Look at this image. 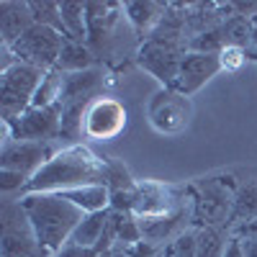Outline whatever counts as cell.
<instances>
[{
    "label": "cell",
    "instance_id": "cell-2",
    "mask_svg": "<svg viewBox=\"0 0 257 257\" xmlns=\"http://www.w3.org/2000/svg\"><path fill=\"white\" fill-rule=\"evenodd\" d=\"M21 203L34 224L39 244L52 257L70 242L72 231L85 219V211L67 201L62 193H29L21 196Z\"/></svg>",
    "mask_w": 257,
    "mask_h": 257
},
{
    "label": "cell",
    "instance_id": "cell-1",
    "mask_svg": "<svg viewBox=\"0 0 257 257\" xmlns=\"http://www.w3.org/2000/svg\"><path fill=\"white\" fill-rule=\"evenodd\" d=\"M105 178H108V160L98 157L85 144H70L59 149L26 183L21 196H29V193H64L82 185L105 183Z\"/></svg>",
    "mask_w": 257,
    "mask_h": 257
},
{
    "label": "cell",
    "instance_id": "cell-21",
    "mask_svg": "<svg viewBox=\"0 0 257 257\" xmlns=\"http://www.w3.org/2000/svg\"><path fill=\"white\" fill-rule=\"evenodd\" d=\"M90 98H80L62 103V123H59V139H80L85 134V113L90 108Z\"/></svg>",
    "mask_w": 257,
    "mask_h": 257
},
{
    "label": "cell",
    "instance_id": "cell-18",
    "mask_svg": "<svg viewBox=\"0 0 257 257\" xmlns=\"http://www.w3.org/2000/svg\"><path fill=\"white\" fill-rule=\"evenodd\" d=\"M111 193V211L132 213L134 208V193H137V180L128 175V170L118 160H108V178H105Z\"/></svg>",
    "mask_w": 257,
    "mask_h": 257
},
{
    "label": "cell",
    "instance_id": "cell-32",
    "mask_svg": "<svg viewBox=\"0 0 257 257\" xmlns=\"http://www.w3.org/2000/svg\"><path fill=\"white\" fill-rule=\"evenodd\" d=\"M54 257H100V252H98L95 247H80V244L67 242Z\"/></svg>",
    "mask_w": 257,
    "mask_h": 257
},
{
    "label": "cell",
    "instance_id": "cell-10",
    "mask_svg": "<svg viewBox=\"0 0 257 257\" xmlns=\"http://www.w3.org/2000/svg\"><path fill=\"white\" fill-rule=\"evenodd\" d=\"M59 152L54 142H8L0 152V170L26 175L29 180Z\"/></svg>",
    "mask_w": 257,
    "mask_h": 257
},
{
    "label": "cell",
    "instance_id": "cell-13",
    "mask_svg": "<svg viewBox=\"0 0 257 257\" xmlns=\"http://www.w3.org/2000/svg\"><path fill=\"white\" fill-rule=\"evenodd\" d=\"M118 11H123L121 3H85V18H88V47L95 57H103L108 49L111 39L116 34L118 24Z\"/></svg>",
    "mask_w": 257,
    "mask_h": 257
},
{
    "label": "cell",
    "instance_id": "cell-9",
    "mask_svg": "<svg viewBox=\"0 0 257 257\" xmlns=\"http://www.w3.org/2000/svg\"><path fill=\"white\" fill-rule=\"evenodd\" d=\"M11 126V137L16 142H54L59 139V123H62V103L47 105V108H31L24 111L16 121H6Z\"/></svg>",
    "mask_w": 257,
    "mask_h": 257
},
{
    "label": "cell",
    "instance_id": "cell-26",
    "mask_svg": "<svg viewBox=\"0 0 257 257\" xmlns=\"http://www.w3.org/2000/svg\"><path fill=\"white\" fill-rule=\"evenodd\" d=\"M231 234L226 226H203L198 229V252L196 257H224Z\"/></svg>",
    "mask_w": 257,
    "mask_h": 257
},
{
    "label": "cell",
    "instance_id": "cell-28",
    "mask_svg": "<svg viewBox=\"0 0 257 257\" xmlns=\"http://www.w3.org/2000/svg\"><path fill=\"white\" fill-rule=\"evenodd\" d=\"M167 249H170L173 257H196V252H198V229L196 226L185 229L183 234H178V237L167 244Z\"/></svg>",
    "mask_w": 257,
    "mask_h": 257
},
{
    "label": "cell",
    "instance_id": "cell-35",
    "mask_svg": "<svg viewBox=\"0 0 257 257\" xmlns=\"http://www.w3.org/2000/svg\"><path fill=\"white\" fill-rule=\"evenodd\" d=\"M242 249H244V257H257V237L242 239Z\"/></svg>",
    "mask_w": 257,
    "mask_h": 257
},
{
    "label": "cell",
    "instance_id": "cell-24",
    "mask_svg": "<svg viewBox=\"0 0 257 257\" xmlns=\"http://www.w3.org/2000/svg\"><path fill=\"white\" fill-rule=\"evenodd\" d=\"M95 54L88 44H80V41H64V49L59 54V62H57V70L70 75V72H82V70H90L95 67Z\"/></svg>",
    "mask_w": 257,
    "mask_h": 257
},
{
    "label": "cell",
    "instance_id": "cell-37",
    "mask_svg": "<svg viewBox=\"0 0 257 257\" xmlns=\"http://www.w3.org/2000/svg\"><path fill=\"white\" fill-rule=\"evenodd\" d=\"M160 257H173V254H170V249H167V244L160 249Z\"/></svg>",
    "mask_w": 257,
    "mask_h": 257
},
{
    "label": "cell",
    "instance_id": "cell-15",
    "mask_svg": "<svg viewBox=\"0 0 257 257\" xmlns=\"http://www.w3.org/2000/svg\"><path fill=\"white\" fill-rule=\"evenodd\" d=\"M139 226H142V239L144 242L165 247V244L173 242L178 234H183L185 229L193 226V208L183 206V208H175L170 213H162V216L139 219Z\"/></svg>",
    "mask_w": 257,
    "mask_h": 257
},
{
    "label": "cell",
    "instance_id": "cell-8",
    "mask_svg": "<svg viewBox=\"0 0 257 257\" xmlns=\"http://www.w3.org/2000/svg\"><path fill=\"white\" fill-rule=\"evenodd\" d=\"M183 206H190L188 185L175 188V185H165V183H155V180H137L134 208H132L137 219L162 216V213H170Z\"/></svg>",
    "mask_w": 257,
    "mask_h": 257
},
{
    "label": "cell",
    "instance_id": "cell-3",
    "mask_svg": "<svg viewBox=\"0 0 257 257\" xmlns=\"http://www.w3.org/2000/svg\"><path fill=\"white\" fill-rule=\"evenodd\" d=\"M239 190V180L231 173H213L188 183L190 208H193V226H226L234 208V198Z\"/></svg>",
    "mask_w": 257,
    "mask_h": 257
},
{
    "label": "cell",
    "instance_id": "cell-5",
    "mask_svg": "<svg viewBox=\"0 0 257 257\" xmlns=\"http://www.w3.org/2000/svg\"><path fill=\"white\" fill-rule=\"evenodd\" d=\"M44 70L24 62H11L0 75V116L3 121H16L31 108L39 85L44 82Z\"/></svg>",
    "mask_w": 257,
    "mask_h": 257
},
{
    "label": "cell",
    "instance_id": "cell-38",
    "mask_svg": "<svg viewBox=\"0 0 257 257\" xmlns=\"http://www.w3.org/2000/svg\"><path fill=\"white\" fill-rule=\"evenodd\" d=\"M100 257H111V254H100Z\"/></svg>",
    "mask_w": 257,
    "mask_h": 257
},
{
    "label": "cell",
    "instance_id": "cell-16",
    "mask_svg": "<svg viewBox=\"0 0 257 257\" xmlns=\"http://www.w3.org/2000/svg\"><path fill=\"white\" fill-rule=\"evenodd\" d=\"M170 3H157V0H137V3H123V13L128 26L134 29L139 44L157 29L162 16L167 13Z\"/></svg>",
    "mask_w": 257,
    "mask_h": 257
},
{
    "label": "cell",
    "instance_id": "cell-17",
    "mask_svg": "<svg viewBox=\"0 0 257 257\" xmlns=\"http://www.w3.org/2000/svg\"><path fill=\"white\" fill-rule=\"evenodd\" d=\"M31 26L34 16L29 11V3H18V0H3L0 3V36H3L6 49L13 47Z\"/></svg>",
    "mask_w": 257,
    "mask_h": 257
},
{
    "label": "cell",
    "instance_id": "cell-23",
    "mask_svg": "<svg viewBox=\"0 0 257 257\" xmlns=\"http://www.w3.org/2000/svg\"><path fill=\"white\" fill-rule=\"evenodd\" d=\"M111 219V208L105 211H95V213H85V219L77 224V229L72 231L70 242L72 244H80V247H98L103 231H105V224Z\"/></svg>",
    "mask_w": 257,
    "mask_h": 257
},
{
    "label": "cell",
    "instance_id": "cell-29",
    "mask_svg": "<svg viewBox=\"0 0 257 257\" xmlns=\"http://www.w3.org/2000/svg\"><path fill=\"white\" fill-rule=\"evenodd\" d=\"M219 59H221V70L237 72L242 64L247 62V49H242V47H226V49L219 54Z\"/></svg>",
    "mask_w": 257,
    "mask_h": 257
},
{
    "label": "cell",
    "instance_id": "cell-34",
    "mask_svg": "<svg viewBox=\"0 0 257 257\" xmlns=\"http://www.w3.org/2000/svg\"><path fill=\"white\" fill-rule=\"evenodd\" d=\"M224 257H244V249H242V239H239V237H231V239H229Z\"/></svg>",
    "mask_w": 257,
    "mask_h": 257
},
{
    "label": "cell",
    "instance_id": "cell-4",
    "mask_svg": "<svg viewBox=\"0 0 257 257\" xmlns=\"http://www.w3.org/2000/svg\"><path fill=\"white\" fill-rule=\"evenodd\" d=\"M0 257H49L21 198L0 206Z\"/></svg>",
    "mask_w": 257,
    "mask_h": 257
},
{
    "label": "cell",
    "instance_id": "cell-20",
    "mask_svg": "<svg viewBox=\"0 0 257 257\" xmlns=\"http://www.w3.org/2000/svg\"><path fill=\"white\" fill-rule=\"evenodd\" d=\"M62 196L67 201H72L75 206H80L85 213H95V211L111 208V193H108V185H105V183L72 188V190H64Z\"/></svg>",
    "mask_w": 257,
    "mask_h": 257
},
{
    "label": "cell",
    "instance_id": "cell-31",
    "mask_svg": "<svg viewBox=\"0 0 257 257\" xmlns=\"http://www.w3.org/2000/svg\"><path fill=\"white\" fill-rule=\"evenodd\" d=\"M126 249V254L128 257H160V249L162 247H157V244H152V242H137V244H128V247H123Z\"/></svg>",
    "mask_w": 257,
    "mask_h": 257
},
{
    "label": "cell",
    "instance_id": "cell-33",
    "mask_svg": "<svg viewBox=\"0 0 257 257\" xmlns=\"http://www.w3.org/2000/svg\"><path fill=\"white\" fill-rule=\"evenodd\" d=\"M229 234H231V237H239V239H252V237H257V219H254V221H247V224H242V226H234Z\"/></svg>",
    "mask_w": 257,
    "mask_h": 257
},
{
    "label": "cell",
    "instance_id": "cell-6",
    "mask_svg": "<svg viewBox=\"0 0 257 257\" xmlns=\"http://www.w3.org/2000/svg\"><path fill=\"white\" fill-rule=\"evenodd\" d=\"M185 54H188V41L147 36L137 49V64L149 75H155L165 88H175Z\"/></svg>",
    "mask_w": 257,
    "mask_h": 257
},
{
    "label": "cell",
    "instance_id": "cell-25",
    "mask_svg": "<svg viewBox=\"0 0 257 257\" xmlns=\"http://www.w3.org/2000/svg\"><path fill=\"white\" fill-rule=\"evenodd\" d=\"M64 39L88 44V18H85V3H59Z\"/></svg>",
    "mask_w": 257,
    "mask_h": 257
},
{
    "label": "cell",
    "instance_id": "cell-19",
    "mask_svg": "<svg viewBox=\"0 0 257 257\" xmlns=\"http://www.w3.org/2000/svg\"><path fill=\"white\" fill-rule=\"evenodd\" d=\"M100 82H103V70H98V67H90V70H82V72H70V75H64L59 103H70V100H80V98H90V100H95L93 95L98 93Z\"/></svg>",
    "mask_w": 257,
    "mask_h": 257
},
{
    "label": "cell",
    "instance_id": "cell-27",
    "mask_svg": "<svg viewBox=\"0 0 257 257\" xmlns=\"http://www.w3.org/2000/svg\"><path fill=\"white\" fill-rule=\"evenodd\" d=\"M29 11H31V16H34V24L49 26V29H57L59 34H64L59 3H52V0H31Z\"/></svg>",
    "mask_w": 257,
    "mask_h": 257
},
{
    "label": "cell",
    "instance_id": "cell-14",
    "mask_svg": "<svg viewBox=\"0 0 257 257\" xmlns=\"http://www.w3.org/2000/svg\"><path fill=\"white\" fill-rule=\"evenodd\" d=\"M219 72H221L219 54L188 52L183 57V64H180V72H178V80H175V90L190 98L193 93H198L211 77H216Z\"/></svg>",
    "mask_w": 257,
    "mask_h": 257
},
{
    "label": "cell",
    "instance_id": "cell-12",
    "mask_svg": "<svg viewBox=\"0 0 257 257\" xmlns=\"http://www.w3.org/2000/svg\"><path fill=\"white\" fill-rule=\"evenodd\" d=\"M126 126V108L116 98L100 95L90 103L85 113V137L95 142H111L116 139Z\"/></svg>",
    "mask_w": 257,
    "mask_h": 257
},
{
    "label": "cell",
    "instance_id": "cell-36",
    "mask_svg": "<svg viewBox=\"0 0 257 257\" xmlns=\"http://www.w3.org/2000/svg\"><path fill=\"white\" fill-rule=\"evenodd\" d=\"M108 254H111V257H128V254H126V249H123V247H116V249H111V252H108Z\"/></svg>",
    "mask_w": 257,
    "mask_h": 257
},
{
    "label": "cell",
    "instance_id": "cell-22",
    "mask_svg": "<svg viewBox=\"0 0 257 257\" xmlns=\"http://www.w3.org/2000/svg\"><path fill=\"white\" fill-rule=\"evenodd\" d=\"M254 219H257V180H247V183H239L237 198H234V208L229 216V231L234 226H242Z\"/></svg>",
    "mask_w": 257,
    "mask_h": 257
},
{
    "label": "cell",
    "instance_id": "cell-7",
    "mask_svg": "<svg viewBox=\"0 0 257 257\" xmlns=\"http://www.w3.org/2000/svg\"><path fill=\"white\" fill-rule=\"evenodd\" d=\"M64 41L67 39H64V34H59L57 29L34 24L13 47H8V52L16 57V62H24V64H31V67L49 72V70L57 67L59 54L64 49Z\"/></svg>",
    "mask_w": 257,
    "mask_h": 257
},
{
    "label": "cell",
    "instance_id": "cell-30",
    "mask_svg": "<svg viewBox=\"0 0 257 257\" xmlns=\"http://www.w3.org/2000/svg\"><path fill=\"white\" fill-rule=\"evenodd\" d=\"M29 178L21 175V173H13V170H0V190L3 193H13V190H21L24 193Z\"/></svg>",
    "mask_w": 257,
    "mask_h": 257
},
{
    "label": "cell",
    "instance_id": "cell-11",
    "mask_svg": "<svg viewBox=\"0 0 257 257\" xmlns=\"http://www.w3.org/2000/svg\"><path fill=\"white\" fill-rule=\"evenodd\" d=\"M149 121L162 134H178L190 121V100L175 88H162L149 103Z\"/></svg>",
    "mask_w": 257,
    "mask_h": 257
}]
</instances>
